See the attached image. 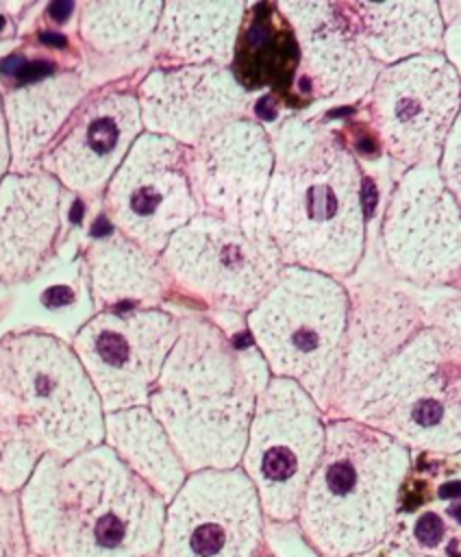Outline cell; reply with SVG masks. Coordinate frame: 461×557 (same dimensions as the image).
Here are the masks:
<instances>
[{
  "instance_id": "cell-1",
  "label": "cell",
  "mask_w": 461,
  "mask_h": 557,
  "mask_svg": "<svg viewBox=\"0 0 461 557\" xmlns=\"http://www.w3.org/2000/svg\"><path fill=\"white\" fill-rule=\"evenodd\" d=\"M274 165L261 224L283 265L348 278L365 250L363 174L341 135L291 115L270 135Z\"/></svg>"
},
{
  "instance_id": "cell-2",
  "label": "cell",
  "mask_w": 461,
  "mask_h": 557,
  "mask_svg": "<svg viewBox=\"0 0 461 557\" xmlns=\"http://www.w3.org/2000/svg\"><path fill=\"white\" fill-rule=\"evenodd\" d=\"M178 322V337L152 394L154 420L187 474L239 468L270 370L248 333L228 335L202 315Z\"/></svg>"
},
{
  "instance_id": "cell-3",
  "label": "cell",
  "mask_w": 461,
  "mask_h": 557,
  "mask_svg": "<svg viewBox=\"0 0 461 557\" xmlns=\"http://www.w3.org/2000/svg\"><path fill=\"white\" fill-rule=\"evenodd\" d=\"M411 450L352 418L326 422L296 524L320 557H370L398 520Z\"/></svg>"
},
{
  "instance_id": "cell-4",
  "label": "cell",
  "mask_w": 461,
  "mask_h": 557,
  "mask_svg": "<svg viewBox=\"0 0 461 557\" xmlns=\"http://www.w3.org/2000/svg\"><path fill=\"white\" fill-rule=\"evenodd\" d=\"M344 418L372 426L404 448L457 457L459 333L420 329L348 405Z\"/></svg>"
},
{
  "instance_id": "cell-5",
  "label": "cell",
  "mask_w": 461,
  "mask_h": 557,
  "mask_svg": "<svg viewBox=\"0 0 461 557\" xmlns=\"http://www.w3.org/2000/svg\"><path fill=\"white\" fill-rule=\"evenodd\" d=\"M165 505L109 448L61 461L52 557H157Z\"/></svg>"
},
{
  "instance_id": "cell-6",
  "label": "cell",
  "mask_w": 461,
  "mask_h": 557,
  "mask_svg": "<svg viewBox=\"0 0 461 557\" xmlns=\"http://www.w3.org/2000/svg\"><path fill=\"white\" fill-rule=\"evenodd\" d=\"M348 294L341 281L283 265L267 294L248 311V335L276 379L300 385L326 413L346 333Z\"/></svg>"
},
{
  "instance_id": "cell-7",
  "label": "cell",
  "mask_w": 461,
  "mask_h": 557,
  "mask_svg": "<svg viewBox=\"0 0 461 557\" xmlns=\"http://www.w3.org/2000/svg\"><path fill=\"white\" fill-rule=\"evenodd\" d=\"M326 437L324 411L289 379H270L257 398L239 470L265 522H294Z\"/></svg>"
},
{
  "instance_id": "cell-8",
  "label": "cell",
  "mask_w": 461,
  "mask_h": 557,
  "mask_svg": "<svg viewBox=\"0 0 461 557\" xmlns=\"http://www.w3.org/2000/svg\"><path fill=\"white\" fill-rule=\"evenodd\" d=\"M163 265L191 298L217 313H248L274 285L283 261L261 222L196 213L163 248Z\"/></svg>"
},
{
  "instance_id": "cell-9",
  "label": "cell",
  "mask_w": 461,
  "mask_h": 557,
  "mask_svg": "<svg viewBox=\"0 0 461 557\" xmlns=\"http://www.w3.org/2000/svg\"><path fill=\"white\" fill-rule=\"evenodd\" d=\"M378 144L404 170L437 165L459 117V70L441 54H418L381 67L370 87Z\"/></svg>"
},
{
  "instance_id": "cell-10",
  "label": "cell",
  "mask_w": 461,
  "mask_h": 557,
  "mask_svg": "<svg viewBox=\"0 0 461 557\" xmlns=\"http://www.w3.org/2000/svg\"><path fill=\"white\" fill-rule=\"evenodd\" d=\"M265 518L239 468L187 474L165 505L157 557H259Z\"/></svg>"
},
{
  "instance_id": "cell-11",
  "label": "cell",
  "mask_w": 461,
  "mask_h": 557,
  "mask_svg": "<svg viewBox=\"0 0 461 557\" xmlns=\"http://www.w3.org/2000/svg\"><path fill=\"white\" fill-rule=\"evenodd\" d=\"M381 242L398 281L433 287L457 278L459 198L437 165H415L400 174L385 209Z\"/></svg>"
},
{
  "instance_id": "cell-12",
  "label": "cell",
  "mask_w": 461,
  "mask_h": 557,
  "mask_svg": "<svg viewBox=\"0 0 461 557\" xmlns=\"http://www.w3.org/2000/svg\"><path fill=\"white\" fill-rule=\"evenodd\" d=\"M11 394L22 405L24 426L54 457H76L98 440L91 392L76 363L46 339H26L11 350Z\"/></svg>"
},
{
  "instance_id": "cell-13",
  "label": "cell",
  "mask_w": 461,
  "mask_h": 557,
  "mask_svg": "<svg viewBox=\"0 0 461 557\" xmlns=\"http://www.w3.org/2000/svg\"><path fill=\"white\" fill-rule=\"evenodd\" d=\"M274 165L263 124L235 117L187 148V178L198 213L235 224L261 222V205Z\"/></svg>"
},
{
  "instance_id": "cell-14",
  "label": "cell",
  "mask_w": 461,
  "mask_h": 557,
  "mask_svg": "<svg viewBox=\"0 0 461 557\" xmlns=\"http://www.w3.org/2000/svg\"><path fill=\"white\" fill-rule=\"evenodd\" d=\"M352 278V276H348ZM348 318L328 409L344 418L376 372L424 326L428 315L400 281L361 276L346 285Z\"/></svg>"
},
{
  "instance_id": "cell-15",
  "label": "cell",
  "mask_w": 461,
  "mask_h": 557,
  "mask_svg": "<svg viewBox=\"0 0 461 557\" xmlns=\"http://www.w3.org/2000/svg\"><path fill=\"white\" fill-rule=\"evenodd\" d=\"M111 205L133 237L163 250L198 213L187 178V148L170 137H144L113 185Z\"/></svg>"
},
{
  "instance_id": "cell-16",
  "label": "cell",
  "mask_w": 461,
  "mask_h": 557,
  "mask_svg": "<svg viewBox=\"0 0 461 557\" xmlns=\"http://www.w3.org/2000/svg\"><path fill=\"white\" fill-rule=\"evenodd\" d=\"M298 44L300 89L313 98L354 102L381 65L363 48L346 2H274Z\"/></svg>"
},
{
  "instance_id": "cell-17",
  "label": "cell",
  "mask_w": 461,
  "mask_h": 557,
  "mask_svg": "<svg viewBox=\"0 0 461 557\" xmlns=\"http://www.w3.org/2000/svg\"><path fill=\"white\" fill-rule=\"evenodd\" d=\"M141 100L152 131L191 148L222 122L244 117L250 94L222 65H183L150 74Z\"/></svg>"
},
{
  "instance_id": "cell-18",
  "label": "cell",
  "mask_w": 461,
  "mask_h": 557,
  "mask_svg": "<svg viewBox=\"0 0 461 557\" xmlns=\"http://www.w3.org/2000/svg\"><path fill=\"white\" fill-rule=\"evenodd\" d=\"M124 313L98 320L80 339L109 405L146 398L180 331V322L167 313Z\"/></svg>"
},
{
  "instance_id": "cell-19",
  "label": "cell",
  "mask_w": 461,
  "mask_h": 557,
  "mask_svg": "<svg viewBox=\"0 0 461 557\" xmlns=\"http://www.w3.org/2000/svg\"><path fill=\"white\" fill-rule=\"evenodd\" d=\"M357 35L381 65L439 52L444 20L437 2H346Z\"/></svg>"
},
{
  "instance_id": "cell-20",
  "label": "cell",
  "mask_w": 461,
  "mask_h": 557,
  "mask_svg": "<svg viewBox=\"0 0 461 557\" xmlns=\"http://www.w3.org/2000/svg\"><path fill=\"white\" fill-rule=\"evenodd\" d=\"M246 2H170L163 4L159 44L187 65H222L233 61Z\"/></svg>"
},
{
  "instance_id": "cell-21",
  "label": "cell",
  "mask_w": 461,
  "mask_h": 557,
  "mask_svg": "<svg viewBox=\"0 0 461 557\" xmlns=\"http://www.w3.org/2000/svg\"><path fill=\"white\" fill-rule=\"evenodd\" d=\"M298 59L294 30L276 4L261 2L244 15L230 72L248 94L289 85L296 76Z\"/></svg>"
},
{
  "instance_id": "cell-22",
  "label": "cell",
  "mask_w": 461,
  "mask_h": 557,
  "mask_svg": "<svg viewBox=\"0 0 461 557\" xmlns=\"http://www.w3.org/2000/svg\"><path fill=\"white\" fill-rule=\"evenodd\" d=\"M135 131L137 104L133 98L115 96L102 100L61 146L57 161L63 178L74 185L102 181Z\"/></svg>"
},
{
  "instance_id": "cell-23",
  "label": "cell",
  "mask_w": 461,
  "mask_h": 557,
  "mask_svg": "<svg viewBox=\"0 0 461 557\" xmlns=\"http://www.w3.org/2000/svg\"><path fill=\"white\" fill-rule=\"evenodd\" d=\"M111 442L120 461L135 472L165 503L174 498L187 479L165 431L148 411H130L111 420Z\"/></svg>"
},
{
  "instance_id": "cell-24",
  "label": "cell",
  "mask_w": 461,
  "mask_h": 557,
  "mask_svg": "<svg viewBox=\"0 0 461 557\" xmlns=\"http://www.w3.org/2000/svg\"><path fill=\"white\" fill-rule=\"evenodd\" d=\"M4 220L0 224L2 246L9 265H22L33 259L50 235L52 224V189L30 185L15 189Z\"/></svg>"
},
{
  "instance_id": "cell-25",
  "label": "cell",
  "mask_w": 461,
  "mask_h": 557,
  "mask_svg": "<svg viewBox=\"0 0 461 557\" xmlns=\"http://www.w3.org/2000/svg\"><path fill=\"white\" fill-rule=\"evenodd\" d=\"M409 544H400L411 553H420V555H433V550L439 544H446L448 548V540H457V529H450L448 520L435 511V509H426L422 513H418V518L411 524L409 531ZM435 557V555H433Z\"/></svg>"
},
{
  "instance_id": "cell-26",
  "label": "cell",
  "mask_w": 461,
  "mask_h": 557,
  "mask_svg": "<svg viewBox=\"0 0 461 557\" xmlns=\"http://www.w3.org/2000/svg\"><path fill=\"white\" fill-rule=\"evenodd\" d=\"M37 448L30 442H13L0 455V492L13 494L30 479L35 470Z\"/></svg>"
},
{
  "instance_id": "cell-27",
  "label": "cell",
  "mask_w": 461,
  "mask_h": 557,
  "mask_svg": "<svg viewBox=\"0 0 461 557\" xmlns=\"http://www.w3.org/2000/svg\"><path fill=\"white\" fill-rule=\"evenodd\" d=\"M26 542L20 522L17 500L0 492V557H26Z\"/></svg>"
},
{
  "instance_id": "cell-28",
  "label": "cell",
  "mask_w": 461,
  "mask_h": 557,
  "mask_svg": "<svg viewBox=\"0 0 461 557\" xmlns=\"http://www.w3.org/2000/svg\"><path fill=\"white\" fill-rule=\"evenodd\" d=\"M437 170L446 183V187L459 198V174H461V159H459V117L454 120L437 161Z\"/></svg>"
},
{
  "instance_id": "cell-29",
  "label": "cell",
  "mask_w": 461,
  "mask_h": 557,
  "mask_svg": "<svg viewBox=\"0 0 461 557\" xmlns=\"http://www.w3.org/2000/svg\"><path fill=\"white\" fill-rule=\"evenodd\" d=\"M70 300H72V292H70L67 287H63V285H57V287L48 289V292H46V298H43V302H46L48 307H63V305H67Z\"/></svg>"
},
{
  "instance_id": "cell-30",
  "label": "cell",
  "mask_w": 461,
  "mask_h": 557,
  "mask_svg": "<svg viewBox=\"0 0 461 557\" xmlns=\"http://www.w3.org/2000/svg\"><path fill=\"white\" fill-rule=\"evenodd\" d=\"M52 72V65L50 63H33V65H26L20 70V78L22 81H37L46 74Z\"/></svg>"
},
{
  "instance_id": "cell-31",
  "label": "cell",
  "mask_w": 461,
  "mask_h": 557,
  "mask_svg": "<svg viewBox=\"0 0 461 557\" xmlns=\"http://www.w3.org/2000/svg\"><path fill=\"white\" fill-rule=\"evenodd\" d=\"M72 2H67V0H59V2H52L50 4V9H48V13L54 17V20H65L67 15H70V11H72Z\"/></svg>"
},
{
  "instance_id": "cell-32",
  "label": "cell",
  "mask_w": 461,
  "mask_h": 557,
  "mask_svg": "<svg viewBox=\"0 0 461 557\" xmlns=\"http://www.w3.org/2000/svg\"><path fill=\"white\" fill-rule=\"evenodd\" d=\"M41 39L50 46H65V37L63 35H57V33H43Z\"/></svg>"
},
{
  "instance_id": "cell-33",
  "label": "cell",
  "mask_w": 461,
  "mask_h": 557,
  "mask_svg": "<svg viewBox=\"0 0 461 557\" xmlns=\"http://www.w3.org/2000/svg\"><path fill=\"white\" fill-rule=\"evenodd\" d=\"M111 231V224L107 222V220H96V224H94V228H91V233L96 235V237H100V235H107Z\"/></svg>"
},
{
  "instance_id": "cell-34",
  "label": "cell",
  "mask_w": 461,
  "mask_h": 557,
  "mask_svg": "<svg viewBox=\"0 0 461 557\" xmlns=\"http://www.w3.org/2000/svg\"><path fill=\"white\" fill-rule=\"evenodd\" d=\"M17 67H22V59L20 57H9L7 61H2V70L4 72H15Z\"/></svg>"
},
{
  "instance_id": "cell-35",
  "label": "cell",
  "mask_w": 461,
  "mask_h": 557,
  "mask_svg": "<svg viewBox=\"0 0 461 557\" xmlns=\"http://www.w3.org/2000/svg\"><path fill=\"white\" fill-rule=\"evenodd\" d=\"M80 218H83V202H74V207L70 211V220L80 222Z\"/></svg>"
},
{
  "instance_id": "cell-36",
  "label": "cell",
  "mask_w": 461,
  "mask_h": 557,
  "mask_svg": "<svg viewBox=\"0 0 461 557\" xmlns=\"http://www.w3.org/2000/svg\"><path fill=\"white\" fill-rule=\"evenodd\" d=\"M398 557H433V555H420V553H411V550H407L404 546H400V553H398Z\"/></svg>"
},
{
  "instance_id": "cell-37",
  "label": "cell",
  "mask_w": 461,
  "mask_h": 557,
  "mask_svg": "<svg viewBox=\"0 0 461 557\" xmlns=\"http://www.w3.org/2000/svg\"><path fill=\"white\" fill-rule=\"evenodd\" d=\"M2 24H4V20H2V17H0V28H2Z\"/></svg>"
}]
</instances>
